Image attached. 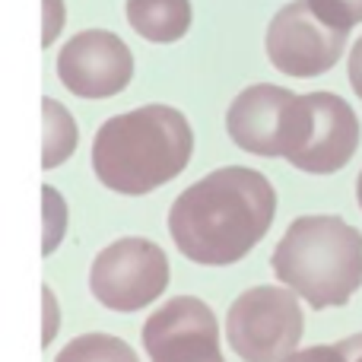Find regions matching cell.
Wrapping results in <instances>:
<instances>
[{
	"mask_svg": "<svg viewBox=\"0 0 362 362\" xmlns=\"http://www.w3.org/2000/svg\"><path fill=\"white\" fill-rule=\"evenodd\" d=\"M276 191L261 172L226 165L175 197L169 235L187 261L204 267L238 264L274 226Z\"/></svg>",
	"mask_w": 362,
	"mask_h": 362,
	"instance_id": "1",
	"label": "cell"
},
{
	"mask_svg": "<svg viewBox=\"0 0 362 362\" xmlns=\"http://www.w3.org/2000/svg\"><path fill=\"white\" fill-rule=\"evenodd\" d=\"M194 131L172 105H144L115 115L95 131L93 172L108 191L140 197L187 169Z\"/></svg>",
	"mask_w": 362,
	"mask_h": 362,
	"instance_id": "2",
	"label": "cell"
},
{
	"mask_svg": "<svg viewBox=\"0 0 362 362\" xmlns=\"http://www.w3.org/2000/svg\"><path fill=\"white\" fill-rule=\"evenodd\" d=\"M276 280L312 308H340L362 286V232L340 216H299L270 257Z\"/></svg>",
	"mask_w": 362,
	"mask_h": 362,
	"instance_id": "3",
	"label": "cell"
},
{
	"mask_svg": "<svg viewBox=\"0 0 362 362\" xmlns=\"http://www.w3.org/2000/svg\"><path fill=\"white\" fill-rule=\"evenodd\" d=\"M305 318L289 286H251L229 305L226 340L245 362H283L299 350Z\"/></svg>",
	"mask_w": 362,
	"mask_h": 362,
	"instance_id": "4",
	"label": "cell"
},
{
	"mask_svg": "<svg viewBox=\"0 0 362 362\" xmlns=\"http://www.w3.org/2000/svg\"><path fill=\"white\" fill-rule=\"evenodd\" d=\"M359 137L362 127L350 102L334 93H308L296 99L283 156L308 175H331L350 165Z\"/></svg>",
	"mask_w": 362,
	"mask_h": 362,
	"instance_id": "5",
	"label": "cell"
},
{
	"mask_svg": "<svg viewBox=\"0 0 362 362\" xmlns=\"http://www.w3.org/2000/svg\"><path fill=\"white\" fill-rule=\"evenodd\" d=\"M169 286V257L150 238H118L95 255L89 289L112 312H140Z\"/></svg>",
	"mask_w": 362,
	"mask_h": 362,
	"instance_id": "6",
	"label": "cell"
},
{
	"mask_svg": "<svg viewBox=\"0 0 362 362\" xmlns=\"http://www.w3.org/2000/svg\"><path fill=\"white\" fill-rule=\"evenodd\" d=\"M346 35H350L346 29H334L315 16L308 0H293L270 19L264 48L280 74L312 80L327 74L344 57Z\"/></svg>",
	"mask_w": 362,
	"mask_h": 362,
	"instance_id": "7",
	"label": "cell"
},
{
	"mask_svg": "<svg viewBox=\"0 0 362 362\" xmlns=\"http://www.w3.org/2000/svg\"><path fill=\"white\" fill-rule=\"evenodd\" d=\"M140 337L150 362H226L216 315L194 296H175L156 308Z\"/></svg>",
	"mask_w": 362,
	"mask_h": 362,
	"instance_id": "8",
	"label": "cell"
},
{
	"mask_svg": "<svg viewBox=\"0 0 362 362\" xmlns=\"http://www.w3.org/2000/svg\"><path fill=\"white\" fill-rule=\"evenodd\" d=\"M57 80L80 99H112L134 80V54L115 32H76L57 54Z\"/></svg>",
	"mask_w": 362,
	"mask_h": 362,
	"instance_id": "9",
	"label": "cell"
},
{
	"mask_svg": "<svg viewBox=\"0 0 362 362\" xmlns=\"http://www.w3.org/2000/svg\"><path fill=\"white\" fill-rule=\"evenodd\" d=\"M299 95L274 83L248 86L232 99L226 112V131L238 150L255 156H283Z\"/></svg>",
	"mask_w": 362,
	"mask_h": 362,
	"instance_id": "10",
	"label": "cell"
},
{
	"mask_svg": "<svg viewBox=\"0 0 362 362\" xmlns=\"http://www.w3.org/2000/svg\"><path fill=\"white\" fill-rule=\"evenodd\" d=\"M127 23L140 38L172 45L191 29V0H127Z\"/></svg>",
	"mask_w": 362,
	"mask_h": 362,
	"instance_id": "11",
	"label": "cell"
},
{
	"mask_svg": "<svg viewBox=\"0 0 362 362\" xmlns=\"http://www.w3.org/2000/svg\"><path fill=\"white\" fill-rule=\"evenodd\" d=\"M42 121H45V150H42V169H57L74 156L80 144L76 121L57 99H42Z\"/></svg>",
	"mask_w": 362,
	"mask_h": 362,
	"instance_id": "12",
	"label": "cell"
},
{
	"mask_svg": "<svg viewBox=\"0 0 362 362\" xmlns=\"http://www.w3.org/2000/svg\"><path fill=\"white\" fill-rule=\"evenodd\" d=\"M54 362H140L131 344H124L115 334H83L70 340Z\"/></svg>",
	"mask_w": 362,
	"mask_h": 362,
	"instance_id": "13",
	"label": "cell"
},
{
	"mask_svg": "<svg viewBox=\"0 0 362 362\" xmlns=\"http://www.w3.org/2000/svg\"><path fill=\"white\" fill-rule=\"evenodd\" d=\"M42 206H45V235H42V255L48 257L51 251H57L64 232H67V200L61 197V191L51 185H42Z\"/></svg>",
	"mask_w": 362,
	"mask_h": 362,
	"instance_id": "14",
	"label": "cell"
},
{
	"mask_svg": "<svg viewBox=\"0 0 362 362\" xmlns=\"http://www.w3.org/2000/svg\"><path fill=\"white\" fill-rule=\"evenodd\" d=\"M308 6L315 10V16L325 19L334 29H346L362 23V0H308Z\"/></svg>",
	"mask_w": 362,
	"mask_h": 362,
	"instance_id": "15",
	"label": "cell"
},
{
	"mask_svg": "<svg viewBox=\"0 0 362 362\" xmlns=\"http://www.w3.org/2000/svg\"><path fill=\"white\" fill-rule=\"evenodd\" d=\"M42 302H45V331H42V346H51V340L57 337V327H61V308H57V296L51 293V286H42Z\"/></svg>",
	"mask_w": 362,
	"mask_h": 362,
	"instance_id": "16",
	"label": "cell"
},
{
	"mask_svg": "<svg viewBox=\"0 0 362 362\" xmlns=\"http://www.w3.org/2000/svg\"><path fill=\"white\" fill-rule=\"evenodd\" d=\"M283 362H346L344 353H340V346H308V350H296L289 353Z\"/></svg>",
	"mask_w": 362,
	"mask_h": 362,
	"instance_id": "17",
	"label": "cell"
},
{
	"mask_svg": "<svg viewBox=\"0 0 362 362\" xmlns=\"http://www.w3.org/2000/svg\"><path fill=\"white\" fill-rule=\"evenodd\" d=\"M61 25H64V0H45V35H42L45 48L57 38Z\"/></svg>",
	"mask_w": 362,
	"mask_h": 362,
	"instance_id": "18",
	"label": "cell"
},
{
	"mask_svg": "<svg viewBox=\"0 0 362 362\" xmlns=\"http://www.w3.org/2000/svg\"><path fill=\"white\" fill-rule=\"evenodd\" d=\"M346 74H350V86L353 93L362 99V38H356V45H353L350 51V64H346Z\"/></svg>",
	"mask_w": 362,
	"mask_h": 362,
	"instance_id": "19",
	"label": "cell"
},
{
	"mask_svg": "<svg viewBox=\"0 0 362 362\" xmlns=\"http://www.w3.org/2000/svg\"><path fill=\"white\" fill-rule=\"evenodd\" d=\"M340 353H344L346 362H362V334H353V337L340 340Z\"/></svg>",
	"mask_w": 362,
	"mask_h": 362,
	"instance_id": "20",
	"label": "cell"
},
{
	"mask_svg": "<svg viewBox=\"0 0 362 362\" xmlns=\"http://www.w3.org/2000/svg\"><path fill=\"white\" fill-rule=\"evenodd\" d=\"M356 197H359V206H362V175H359V181H356Z\"/></svg>",
	"mask_w": 362,
	"mask_h": 362,
	"instance_id": "21",
	"label": "cell"
}]
</instances>
